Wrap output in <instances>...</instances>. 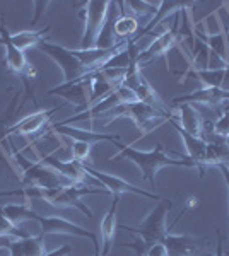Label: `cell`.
Segmentation results:
<instances>
[{
    "label": "cell",
    "mask_w": 229,
    "mask_h": 256,
    "mask_svg": "<svg viewBox=\"0 0 229 256\" xmlns=\"http://www.w3.org/2000/svg\"><path fill=\"white\" fill-rule=\"evenodd\" d=\"M70 150H72V159L74 160L84 164V160L89 159V156H91V144L77 142V140H74L72 148H70Z\"/></svg>",
    "instance_id": "32"
},
{
    "label": "cell",
    "mask_w": 229,
    "mask_h": 256,
    "mask_svg": "<svg viewBox=\"0 0 229 256\" xmlns=\"http://www.w3.org/2000/svg\"><path fill=\"white\" fill-rule=\"evenodd\" d=\"M219 89L224 90V92H229V67H224V79Z\"/></svg>",
    "instance_id": "36"
},
{
    "label": "cell",
    "mask_w": 229,
    "mask_h": 256,
    "mask_svg": "<svg viewBox=\"0 0 229 256\" xmlns=\"http://www.w3.org/2000/svg\"><path fill=\"white\" fill-rule=\"evenodd\" d=\"M226 36H227V46H229V30H227V32H226Z\"/></svg>",
    "instance_id": "41"
},
{
    "label": "cell",
    "mask_w": 229,
    "mask_h": 256,
    "mask_svg": "<svg viewBox=\"0 0 229 256\" xmlns=\"http://www.w3.org/2000/svg\"><path fill=\"white\" fill-rule=\"evenodd\" d=\"M118 158H127L128 160L137 164L140 171H142V176L151 183V186H156V174L162 168H168V166L195 168V164L191 162L188 158H183V159L169 158V156L166 154V148L162 144H157V146L149 152H142L130 146H125L123 148H120L118 154L111 159H118Z\"/></svg>",
    "instance_id": "1"
},
{
    "label": "cell",
    "mask_w": 229,
    "mask_h": 256,
    "mask_svg": "<svg viewBox=\"0 0 229 256\" xmlns=\"http://www.w3.org/2000/svg\"><path fill=\"white\" fill-rule=\"evenodd\" d=\"M139 31V22L134 16L128 12L120 10V16L115 20V36L120 38V41H128L130 36H134Z\"/></svg>",
    "instance_id": "25"
},
{
    "label": "cell",
    "mask_w": 229,
    "mask_h": 256,
    "mask_svg": "<svg viewBox=\"0 0 229 256\" xmlns=\"http://www.w3.org/2000/svg\"><path fill=\"white\" fill-rule=\"evenodd\" d=\"M48 31H50V26L41 31H21V32H16V34H11V41L16 48L24 52V50H28L31 46H36Z\"/></svg>",
    "instance_id": "26"
},
{
    "label": "cell",
    "mask_w": 229,
    "mask_h": 256,
    "mask_svg": "<svg viewBox=\"0 0 229 256\" xmlns=\"http://www.w3.org/2000/svg\"><path fill=\"white\" fill-rule=\"evenodd\" d=\"M36 48L57 62V65L62 68V72H64V82H74V80L84 79L86 76H89L87 70L82 67L81 62L76 58L72 50L60 46V44H57V43H52V41H47L45 38L36 44Z\"/></svg>",
    "instance_id": "6"
},
{
    "label": "cell",
    "mask_w": 229,
    "mask_h": 256,
    "mask_svg": "<svg viewBox=\"0 0 229 256\" xmlns=\"http://www.w3.org/2000/svg\"><path fill=\"white\" fill-rule=\"evenodd\" d=\"M168 122L171 123V125L174 126V130H176L178 134H180V137L183 138V142H185L186 152H188V159L195 164V168H198V171H200V176L203 178V176H205V169H203V160H205V154H207V140L190 135L188 132L183 130V128L178 125L176 120L169 118Z\"/></svg>",
    "instance_id": "15"
},
{
    "label": "cell",
    "mask_w": 229,
    "mask_h": 256,
    "mask_svg": "<svg viewBox=\"0 0 229 256\" xmlns=\"http://www.w3.org/2000/svg\"><path fill=\"white\" fill-rule=\"evenodd\" d=\"M227 12H229V10H227Z\"/></svg>",
    "instance_id": "42"
},
{
    "label": "cell",
    "mask_w": 229,
    "mask_h": 256,
    "mask_svg": "<svg viewBox=\"0 0 229 256\" xmlns=\"http://www.w3.org/2000/svg\"><path fill=\"white\" fill-rule=\"evenodd\" d=\"M0 20H2V24H0V44H4V48H6V65L11 72L21 76L24 72V68L28 67L26 55H24V52H21L19 48H16L12 44L11 34L6 28V18L2 16Z\"/></svg>",
    "instance_id": "19"
},
{
    "label": "cell",
    "mask_w": 229,
    "mask_h": 256,
    "mask_svg": "<svg viewBox=\"0 0 229 256\" xmlns=\"http://www.w3.org/2000/svg\"><path fill=\"white\" fill-rule=\"evenodd\" d=\"M210 52L222 62L226 67H229V46H227V36L226 31H220L217 34H210L205 38Z\"/></svg>",
    "instance_id": "27"
},
{
    "label": "cell",
    "mask_w": 229,
    "mask_h": 256,
    "mask_svg": "<svg viewBox=\"0 0 229 256\" xmlns=\"http://www.w3.org/2000/svg\"><path fill=\"white\" fill-rule=\"evenodd\" d=\"M168 248L169 256H207L205 239L191 236H174L168 234L162 241Z\"/></svg>",
    "instance_id": "14"
},
{
    "label": "cell",
    "mask_w": 229,
    "mask_h": 256,
    "mask_svg": "<svg viewBox=\"0 0 229 256\" xmlns=\"http://www.w3.org/2000/svg\"><path fill=\"white\" fill-rule=\"evenodd\" d=\"M0 236H9V238H14V239H26V238H31L28 232L19 229V226H14L12 222L7 220L4 216H0Z\"/></svg>",
    "instance_id": "29"
},
{
    "label": "cell",
    "mask_w": 229,
    "mask_h": 256,
    "mask_svg": "<svg viewBox=\"0 0 229 256\" xmlns=\"http://www.w3.org/2000/svg\"><path fill=\"white\" fill-rule=\"evenodd\" d=\"M48 94L50 96H62L65 101H69L70 104L77 106V108H89V76L74 82H64V84L50 89Z\"/></svg>",
    "instance_id": "12"
},
{
    "label": "cell",
    "mask_w": 229,
    "mask_h": 256,
    "mask_svg": "<svg viewBox=\"0 0 229 256\" xmlns=\"http://www.w3.org/2000/svg\"><path fill=\"white\" fill-rule=\"evenodd\" d=\"M118 204H120V196H115L110 210H108L105 218H103L101 224H99V229H101V239H103L101 256H108V253L111 251V248L115 246V234H116V227H118V222H116Z\"/></svg>",
    "instance_id": "20"
},
{
    "label": "cell",
    "mask_w": 229,
    "mask_h": 256,
    "mask_svg": "<svg viewBox=\"0 0 229 256\" xmlns=\"http://www.w3.org/2000/svg\"><path fill=\"white\" fill-rule=\"evenodd\" d=\"M171 207L173 205L169 200H161L139 227L122 226V229L128 230V232H135L140 236V244H132V248L137 250L139 256H144L147 248H151L156 242H162L164 238L169 234L168 227H166V217H168V212L171 210Z\"/></svg>",
    "instance_id": "2"
},
{
    "label": "cell",
    "mask_w": 229,
    "mask_h": 256,
    "mask_svg": "<svg viewBox=\"0 0 229 256\" xmlns=\"http://www.w3.org/2000/svg\"><path fill=\"white\" fill-rule=\"evenodd\" d=\"M180 14L181 12L174 14V20H173L171 28H168L164 32H161L144 52H139V55H137V58H135V64L140 70L147 64H151V62L161 58V56H166L169 50L174 48L183 40L180 34Z\"/></svg>",
    "instance_id": "7"
},
{
    "label": "cell",
    "mask_w": 229,
    "mask_h": 256,
    "mask_svg": "<svg viewBox=\"0 0 229 256\" xmlns=\"http://www.w3.org/2000/svg\"><path fill=\"white\" fill-rule=\"evenodd\" d=\"M219 169L222 171V174H224V180H226V183H227V190H229V169L226 166H219Z\"/></svg>",
    "instance_id": "39"
},
{
    "label": "cell",
    "mask_w": 229,
    "mask_h": 256,
    "mask_svg": "<svg viewBox=\"0 0 229 256\" xmlns=\"http://www.w3.org/2000/svg\"><path fill=\"white\" fill-rule=\"evenodd\" d=\"M222 144H224V146H226V147L229 148V135H226V137L222 138Z\"/></svg>",
    "instance_id": "40"
},
{
    "label": "cell",
    "mask_w": 229,
    "mask_h": 256,
    "mask_svg": "<svg viewBox=\"0 0 229 256\" xmlns=\"http://www.w3.org/2000/svg\"><path fill=\"white\" fill-rule=\"evenodd\" d=\"M197 205H198V198H197V196L190 195L188 198H186V204H185V207H186V208H191V207H197Z\"/></svg>",
    "instance_id": "38"
},
{
    "label": "cell",
    "mask_w": 229,
    "mask_h": 256,
    "mask_svg": "<svg viewBox=\"0 0 229 256\" xmlns=\"http://www.w3.org/2000/svg\"><path fill=\"white\" fill-rule=\"evenodd\" d=\"M35 6V9H36V16H35V19L31 20V26H35L36 22H38V19L43 16V12H45V9L50 6V2H35L33 4Z\"/></svg>",
    "instance_id": "34"
},
{
    "label": "cell",
    "mask_w": 229,
    "mask_h": 256,
    "mask_svg": "<svg viewBox=\"0 0 229 256\" xmlns=\"http://www.w3.org/2000/svg\"><path fill=\"white\" fill-rule=\"evenodd\" d=\"M94 193H103V195H106V193H110V192H108V190H101V188L87 186V184L72 183V184H67V186L53 188V190L41 188V200H47L48 204H52L53 207H58V208L76 207L81 210L86 217L91 218L93 217V210L82 204L81 198L86 195H94Z\"/></svg>",
    "instance_id": "3"
},
{
    "label": "cell",
    "mask_w": 229,
    "mask_h": 256,
    "mask_svg": "<svg viewBox=\"0 0 229 256\" xmlns=\"http://www.w3.org/2000/svg\"><path fill=\"white\" fill-rule=\"evenodd\" d=\"M14 158L18 159L21 164H26V159L23 158V154H16ZM23 183L29 184V186H38L45 190L62 188V186H67V184H72L67 178H64L60 172H57L55 169L45 166V164H41V162L26 164Z\"/></svg>",
    "instance_id": "9"
},
{
    "label": "cell",
    "mask_w": 229,
    "mask_h": 256,
    "mask_svg": "<svg viewBox=\"0 0 229 256\" xmlns=\"http://www.w3.org/2000/svg\"><path fill=\"white\" fill-rule=\"evenodd\" d=\"M198 79L202 80L203 88H215L219 89L224 79V68H214V70H198L193 72Z\"/></svg>",
    "instance_id": "28"
},
{
    "label": "cell",
    "mask_w": 229,
    "mask_h": 256,
    "mask_svg": "<svg viewBox=\"0 0 229 256\" xmlns=\"http://www.w3.org/2000/svg\"><path fill=\"white\" fill-rule=\"evenodd\" d=\"M106 114H111L115 120L116 118L134 120V123L137 125V128L142 132V135H147L149 132H152L156 126H159L162 122H168L169 116H171V113H164V111H159L140 101L122 104V106H118V108L108 111Z\"/></svg>",
    "instance_id": "4"
},
{
    "label": "cell",
    "mask_w": 229,
    "mask_h": 256,
    "mask_svg": "<svg viewBox=\"0 0 229 256\" xmlns=\"http://www.w3.org/2000/svg\"><path fill=\"white\" fill-rule=\"evenodd\" d=\"M82 166H84V171L91 178H94L98 183H101L103 188L108 190L110 193H113L115 196H120V195H123V193H134V195H142L145 198H152V200H161L159 195L151 193V192H145V190L122 180V178H118L115 174H106V172H101V171H96V169L86 166V164H82Z\"/></svg>",
    "instance_id": "11"
},
{
    "label": "cell",
    "mask_w": 229,
    "mask_h": 256,
    "mask_svg": "<svg viewBox=\"0 0 229 256\" xmlns=\"http://www.w3.org/2000/svg\"><path fill=\"white\" fill-rule=\"evenodd\" d=\"M123 6L130 7L132 12L135 16H147V14H157V9H159V4H152V2H123Z\"/></svg>",
    "instance_id": "30"
},
{
    "label": "cell",
    "mask_w": 229,
    "mask_h": 256,
    "mask_svg": "<svg viewBox=\"0 0 229 256\" xmlns=\"http://www.w3.org/2000/svg\"><path fill=\"white\" fill-rule=\"evenodd\" d=\"M18 176V169L14 168L12 160L0 147V178H14Z\"/></svg>",
    "instance_id": "33"
},
{
    "label": "cell",
    "mask_w": 229,
    "mask_h": 256,
    "mask_svg": "<svg viewBox=\"0 0 229 256\" xmlns=\"http://www.w3.org/2000/svg\"><path fill=\"white\" fill-rule=\"evenodd\" d=\"M50 130L58 132V134L65 135V137H70L77 142H86V144H96V142H113L116 147L123 148L125 146L120 144V135H108V134H96V132L91 130H84V128H76V126H70V125H60V123H55V125L50 126Z\"/></svg>",
    "instance_id": "17"
},
{
    "label": "cell",
    "mask_w": 229,
    "mask_h": 256,
    "mask_svg": "<svg viewBox=\"0 0 229 256\" xmlns=\"http://www.w3.org/2000/svg\"><path fill=\"white\" fill-rule=\"evenodd\" d=\"M84 9L81 12V18L84 19V32L81 40V50L96 48L103 28L106 24L108 14H110L111 2L108 0H91V2L81 4Z\"/></svg>",
    "instance_id": "5"
},
{
    "label": "cell",
    "mask_w": 229,
    "mask_h": 256,
    "mask_svg": "<svg viewBox=\"0 0 229 256\" xmlns=\"http://www.w3.org/2000/svg\"><path fill=\"white\" fill-rule=\"evenodd\" d=\"M137 101L134 90H130L128 88H125V86H120V88H116L113 92L110 94V96L99 99L98 102H94L93 106H89L87 110L81 111V113L74 114V116L67 118L65 122H62L60 125H72L74 122H81V120H91L94 116H99V114H106L108 111L118 108V106L122 104H128V102H134Z\"/></svg>",
    "instance_id": "8"
},
{
    "label": "cell",
    "mask_w": 229,
    "mask_h": 256,
    "mask_svg": "<svg viewBox=\"0 0 229 256\" xmlns=\"http://www.w3.org/2000/svg\"><path fill=\"white\" fill-rule=\"evenodd\" d=\"M69 253H70V246H62L60 250L53 251V253H48L45 256H67Z\"/></svg>",
    "instance_id": "37"
},
{
    "label": "cell",
    "mask_w": 229,
    "mask_h": 256,
    "mask_svg": "<svg viewBox=\"0 0 229 256\" xmlns=\"http://www.w3.org/2000/svg\"><path fill=\"white\" fill-rule=\"evenodd\" d=\"M176 106V116H169L173 120H176L178 125H180L183 130H186L190 135L193 137H200L203 134V128H205V122H203L200 111L195 108L193 104H188V102H181V104H174Z\"/></svg>",
    "instance_id": "18"
},
{
    "label": "cell",
    "mask_w": 229,
    "mask_h": 256,
    "mask_svg": "<svg viewBox=\"0 0 229 256\" xmlns=\"http://www.w3.org/2000/svg\"><path fill=\"white\" fill-rule=\"evenodd\" d=\"M60 110V106L53 110H40L36 113L29 114V116L23 118L21 122L14 123L12 126H7L4 132H0V138H6V137H11V135H35L47 125V122L50 120V116L57 113Z\"/></svg>",
    "instance_id": "13"
},
{
    "label": "cell",
    "mask_w": 229,
    "mask_h": 256,
    "mask_svg": "<svg viewBox=\"0 0 229 256\" xmlns=\"http://www.w3.org/2000/svg\"><path fill=\"white\" fill-rule=\"evenodd\" d=\"M43 234L38 238H26V239H14L11 242L9 250L11 256H45V242Z\"/></svg>",
    "instance_id": "22"
},
{
    "label": "cell",
    "mask_w": 229,
    "mask_h": 256,
    "mask_svg": "<svg viewBox=\"0 0 229 256\" xmlns=\"http://www.w3.org/2000/svg\"><path fill=\"white\" fill-rule=\"evenodd\" d=\"M188 6H191V2H161L159 4V9H157V16H154V19L147 24V26L144 28L142 31L137 32L135 38L132 40V43H137V41L142 38L144 34L151 32V30H154L156 26H159L161 20H164L166 18H168V16L178 14V12H181L183 9H186Z\"/></svg>",
    "instance_id": "21"
},
{
    "label": "cell",
    "mask_w": 229,
    "mask_h": 256,
    "mask_svg": "<svg viewBox=\"0 0 229 256\" xmlns=\"http://www.w3.org/2000/svg\"><path fill=\"white\" fill-rule=\"evenodd\" d=\"M116 89V86L113 82H110L103 76L101 72H93L89 74V92H91V104L98 102L99 99L110 96L111 92Z\"/></svg>",
    "instance_id": "23"
},
{
    "label": "cell",
    "mask_w": 229,
    "mask_h": 256,
    "mask_svg": "<svg viewBox=\"0 0 229 256\" xmlns=\"http://www.w3.org/2000/svg\"><path fill=\"white\" fill-rule=\"evenodd\" d=\"M212 134L220 138H224L226 135H229V110L224 111V113L212 123Z\"/></svg>",
    "instance_id": "31"
},
{
    "label": "cell",
    "mask_w": 229,
    "mask_h": 256,
    "mask_svg": "<svg viewBox=\"0 0 229 256\" xmlns=\"http://www.w3.org/2000/svg\"><path fill=\"white\" fill-rule=\"evenodd\" d=\"M217 232V251H215V256H224V241H222V232L220 229L215 230Z\"/></svg>",
    "instance_id": "35"
},
{
    "label": "cell",
    "mask_w": 229,
    "mask_h": 256,
    "mask_svg": "<svg viewBox=\"0 0 229 256\" xmlns=\"http://www.w3.org/2000/svg\"><path fill=\"white\" fill-rule=\"evenodd\" d=\"M35 210L29 207V204H9L0 207V216H4L14 226H19L24 220H33L35 218Z\"/></svg>",
    "instance_id": "24"
},
{
    "label": "cell",
    "mask_w": 229,
    "mask_h": 256,
    "mask_svg": "<svg viewBox=\"0 0 229 256\" xmlns=\"http://www.w3.org/2000/svg\"><path fill=\"white\" fill-rule=\"evenodd\" d=\"M38 162L45 164V166L55 169L57 172H60L64 178H67L70 183H79V184H86V178L89 176L84 171V166L82 162H77V160L70 159V160H60L55 154L50 156H43L41 160Z\"/></svg>",
    "instance_id": "16"
},
{
    "label": "cell",
    "mask_w": 229,
    "mask_h": 256,
    "mask_svg": "<svg viewBox=\"0 0 229 256\" xmlns=\"http://www.w3.org/2000/svg\"><path fill=\"white\" fill-rule=\"evenodd\" d=\"M33 220H38L41 224V232H43V236H48V234H69V236L91 239L96 248V256H99L98 238H96V234L84 229V227L72 224V222L65 220V218H60V217H43V216H38V214H35Z\"/></svg>",
    "instance_id": "10"
}]
</instances>
